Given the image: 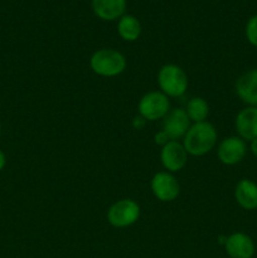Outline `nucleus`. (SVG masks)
I'll return each instance as SVG.
<instances>
[{"instance_id": "nucleus-17", "label": "nucleus", "mask_w": 257, "mask_h": 258, "mask_svg": "<svg viewBox=\"0 0 257 258\" xmlns=\"http://www.w3.org/2000/svg\"><path fill=\"white\" fill-rule=\"evenodd\" d=\"M244 33H246L247 40H248L253 47L257 48V14L249 18L248 22H247L246 24Z\"/></svg>"}, {"instance_id": "nucleus-2", "label": "nucleus", "mask_w": 257, "mask_h": 258, "mask_svg": "<svg viewBox=\"0 0 257 258\" xmlns=\"http://www.w3.org/2000/svg\"><path fill=\"white\" fill-rule=\"evenodd\" d=\"M93 72L103 77H115L126 68V59L115 49H100L95 52L90 60Z\"/></svg>"}, {"instance_id": "nucleus-11", "label": "nucleus", "mask_w": 257, "mask_h": 258, "mask_svg": "<svg viewBox=\"0 0 257 258\" xmlns=\"http://www.w3.org/2000/svg\"><path fill=\"white\" fill-rule=\"evenodd\" d=\"M236 93L246 105L257 107V68L249 70L236 81Z\"/></svg>"}, {"instance_id": "nucleus-19", "label": "nucleus", "mask_w": 257, "mask_h": 258, "mask_svg": "<svg viewBox=\"0 0 257 258\" xmlns=\"http://www.w3.org/2000/svg\"><path fill=\"white\" fill-rule=\"evenodd\" d=\"M249 149H251V153L257 158V139H254V140L251 141V144H249Z\"/></svg>"}, {"instance_id": "nucleus-6", "label": "nucleus", "mask_w": 257, "mask_h": 258, "mask_svg": "<svg viewBox=\"0 0 257 258\" xmlns=\"http://www.w3.org/2000/svg\"><path fill=\"white\" fill-rule=\"evenodd\" d=\"M247 153V146L239 136L226 138L218 146V158L226 165H236L241 163Z\"/></svg>"}, {"instance_id": "nucleus-20", "label": "nucleus", "mask_w": 257, "mask_h": 258, "mask_svg": "<svg viewBox=\"0 0 257 258\" xmlns=\"http://www.w3.org/2000/svg\"><path fill=\"white\" fill-rule=\"evenodd\" d=\"M5 163H7V159H5L4 153L0 150V170H3V168L5 166Z\"/></svg>"}, {"instance_id": "nucleus-18", "label": "nucleus", "mask_w": 257, "mask_h": 258, "mask_svg": "<svg viewBox=\"0 0 257 258\" xmlns=\"http://www.w3.org/2000/svg\"><path fill=\"white\" fill-rule=\"evenodd\" d=\"M155 141H156V144H160V145H161V144H164V145H165L166 143H169L168 138H166L165 134H164L163 131H161V133H159V134H156Z\"/></svg>"}, {"instance_id": "nucleus-9", "label": "nucleus", "mask_w": 257, "mask_h": 258, "mask_svg": "<svg viewBox=\"0 0 257 258\" xmlns=\"http://www.w3.org/2000/svg\"><path fill=\"white\" fill-rule=\"evenodd\" d=\"M224 249L231 258H252L254 256L256 247L248 234L236 232L227 237Z\"/></svg>"}, {"instance_id": "nucleus-10", "label": "nucleus", "mask_w": 257, "mask_h": 258, "mask_svg": "<svg viewBox=\"0 0 257 258\" xmlns=\"http://www.w3.org/2000/svg\"><path fill=\"white\" fill-rule=\"evenodd\" d=\"M186 155L184 146L178 141H169L163 146L160 159L164 168L169 171H179L185 166Z\"/></svg>"}, {"instance_id": "nucleus-5", "label": "nucleus", "mask_w": 257, "mask_h": 258, "mask_svg": "<svg viewBox=\"0 0 257 258\" xmlns=\"http://www.w3.org/2000/svg\"><path fill=\"white\" fill-rule=\"evenodd\" d=\"M170 102L163 92H149L139 102V112L144 120L156 121L168 115Z\"/></svg>"}, {"instance_id": "nucleus-1", "label": "nucleus", "mask_w": 257, "mask_h": 258, "mask_svg": "<svg viewBox=\"0 0 257 258\" xmlns=\"http://www.w3.org/2000/svg\"><path fill=\"white\" fill-rule=\"evenodd\" d=\"M217 141V131L212 123L198 122L190 126L184 136V149L193 156L206 155L213 149Z\"/></svg>"}, {"instance_id": "nucleus-16", "label": "nucleus", "mask_w": 257, "mask_h": 258, "mask_svg": "<svg viewBox=\"0 0 257 258\" xmlns=\"http://www.w3.org/2000/svg\"><path fill=\"white\" fill-rule=\"evenodd\" d=\"M185 112L189 120L194 121L196 123L204 122L209 115V106L203 98L193 97L186 105Z\"/></svg>"}, {"instance_id": "nucleus-13", "label": "nucleus", "mask_w": 257, "mask_h": 258, "mask_svg": "<svg viewBox=\"0 0 257 258\" xmlns=\"http://www.w3.org/2000/svg\"><path fill=\"white\" fill-rule=\"evenodd\" d=\"M234 198L246 211L257 209V184L249 179H242L234 189Z\"/></svg>"}, {"instance_id": "nucleus-3", "label": "nucleus", "mask_w": 257, "mask_h": 258, "mask_svg": "<svg viewBox=\"0 0 257 258\" xmlns=\"http://www.w3.org/2000/svg\"><path fill=\"white\" fill-rule=\"evenodd\" d=\"M158 83L164 95L170 97H180L188 88V77L178 66L165 64L159 71Z\"/></svg>"}, {"instance_id": "nucleus-12", "label": "nucleus", "mask_w": 257, "mask_h": 258, "mask_svg": "<svg viewBox=\"0 0 257 258\" xmlns=\"http://www.w3.org/2000/svg\"><path fill=\"white\" fill-rule=\"evenodd\" d=\"M234 126L239 138L252 141L257 139V107L248 106L239 111L236 116Z\"/></svg>"}, {"instance_id": "nucleus-7", "label": "nucleus", "mask_w": 257, "mask_h": 258, "mask_svg": "<svg viewBox=\"0 0 257 258\" xmlns=\"http://www.w3.org/2000/svg\"><path fill=\"white\" fill-rule=\"evenodd\" d=\"M189 117L185 110L183 108H175V110L168 112L164 117L163 133L168 138L169 141H176V139L183 138L189 130Z\"/></svg>"}, {"instance_id": "nucleus-8", "label": "nucleus", "mask_w": 257, "mask_h": 258, "mask_svg": "<svg viewBox=\"0 0 257 258\" xmlns=\"http://www.w3.org/2000/svg\"><path fill=\"white\" fill-rule=\"evenodd\" d=\"M151 190L159 201L171 202L179 196L180 186L171 174L163 171L154 175L151 180Z\"/></svg>"}, {"instance_id": "nucleus-15", "label": "nucleus", "mask_w": 257, "mask_h": 258, "mask_svg": "<svg viewBox=\"0 0 257 258\" xmlns=\"http://www.w3.org/2000/svg\"><path fill=\"white\" fill-rule=\"evenodd\" d=\"M118 34L127 42H134L141 34V24L134 15H122L117 24Z\"/></svg>"}, {"instance_id": "nucleus-4", "label": "nucleus", "mask_w": 257, "mask_h": 258, "mask_svg": "<svg viewBox=\"0 0 257 258\" xmlns=\"http://www.w3.org/2000/svg\"><path fill=\"white\" fill-rule=\"evenodd\" d=\"M140 217V207L131 199H122L110 207L107 219L111 226L116 228H125L135 223Z\"/></svg>"}, {"instance_id": "nucleus-14", "label": "nucleus", "mask_w": 257, "mask_h": 258, "mask_svg": "<svg viewBox=\"0 0 257 258\" xmlns=\"http://www.w3.org/2000/svg\"><path fill=\"white\" fill-rule=\"evenodd\" d=\"M93 13L102 20H115L123 15L126 0H92Z\"/></svg>"}]
</instances>
